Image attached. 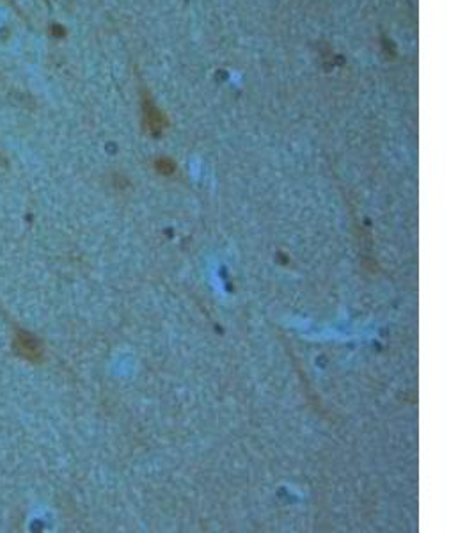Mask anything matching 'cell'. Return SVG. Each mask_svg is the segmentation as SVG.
<instances>
[{
    "instance_id": "6da1fadb",
    "label": "cell",
    "mask_w": 474,
    "mask_h": 533,
    "mask_svg": "<svg viewBox=\"0 0 474 533\" xmlns=\"http://www.w3.org/2000/svg\"><path fill=\"white\" fill-rule=\"evenodd\" d=\"M13 346L16 354L23 359L31 361V363H37L43 359V345L34 334L25 333V331H18L14 336Z\"/></svg>"
}]
</instances>
